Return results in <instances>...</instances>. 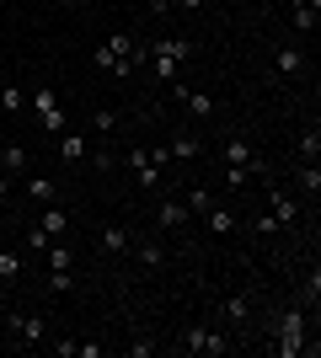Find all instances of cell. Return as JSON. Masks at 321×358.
<instances>
[{"label": "cell", "mask_w": 321, "mask_h": 358, "mask_svg": "<svg viewBox=\"0 0 321 358\" xmlns=\"http://www.w3.org/2000/svg\"><path fill=\"white\" fill-rule=\"evenodd\" d=\"M0 107L22 113V107H27V91H22V86H0Z\"/></svg>", "instance_id": "cell-28"}, {"label": "cell", "mask_w": 321, "mask_h": 358, "mask_svg": "<svg viewBox=\"0 0 321 358\" xmlns=\"http://www.w3.org/2000/svg\"><path fill=\"white\" fill-rule=\"evenodd\" d=\"M273 353L278 358H306V353H316V343H306V310H284L273 321Z\"/></svg>", "instance_id": "cell-2"}, {"label": "cell", "mask_w": 321, "mask_h": 358, "mask_svg": "<svg viewBox=\"0 0 321 358\" xmlns=\"http://www.w3.org/2000/svg\"><path fill=\"white\" fill-rule=\"evenodd\" d=\"M262 182H268V177H262ZM268 214H273L278 224H294V220H300V198H294V193H284V187H273V182H268Z\"/></svg>", "instance_id": "cell-10"}, {"label": "cell", "mask_w": 321, "mask_h": 358, "mask_svg": "<svg viewBox=\"0 0 321 358\" xmlns=\"http://www.w3.org/2000/svg\"><path fill=\"white\" fill-rule=\"evenodd\" d=\"M183 353H193V358H225L230 353L225 327H187L183 331Z\"/></svg>", "instance_id": "cell-4"}, {"label": "cell", "mask_w": 321, "mask_h": 358, "mask_svg": "<svg viewBox=\"0 0 321 358\" xmlns=\"http://www.w3.org/2000/svg\"><path fill=\"white\" fill-rule=\"evenodd\" d=\"M204 220H209V230H214V236H236V214H230V209H220V203H214V209L204 214Z\"/></svg>", "instance_id": "cell-20"}, {"label": "cell", "mask_w": 321, "mask_h": 358, "mask_svg": "<svg viewBox=\"0 0 321 358\" xmlns=\"http://www.w3.org/2000/svg\"><path fill=\"white\" fill-rule=\"evenodd\" d=\"M38 224H43V236H48V241H64V230H70V214H64V209H54V203H43Z\"/></svg>", "instance_id": "cell-17"}, {"label": "cell", "mask_w": 321, "mask_h": 358, "mask_svg": "<svg viewBox=\"0 0 321 358\" xmlns=\"http://www.w3.org/2000/svg\"><path fill=\"white\" fill-rule=\"evenodd\" d=\"M129 257H134L139 268H166V246H161V236H150V230H134V241H129Z\"/></svg>", "instance_id": "cell-5"}, {"label": "cell", "mask_w": 321, "mask_h": 358, "mask_svg": "<svg viewBox=\"0 0 321 358\" xmlns=\"http://www.w3.org/2000/svg\"><path fill=\"white\" fill-rule=\"evenodd\" d=\"M123 166L134 171V182H139V193H155L161 187V171H155V161H150V150H129L123 155Z\"/></svg>", "instance_id": "cell-9"}, {"label": "cell", "mask_w": 321, "mask_h": 358, "mask_svg": "<svg viewBox=\"0 0 321 358\" xmlns=\"http://www.w3.org/2000/svg\"><path fill=\"white\" fill-rule=\"evenodd\" d=\"M187 59H193V43H187V38H155V43H145V64H150L166 86L177 80V70H183Z\"/></svg>", "instance_id": "cell-1"}, {"label": "cell", "mask_w": 321, "mask_h": 358, "mask_svg": "<svg viewBox=\"0 0 321 358\" xmlns=\"http://www.w3.org/2000/svg\"><path fill=\"white\" fill-rule=\"evenodd\" d=\"M171 96L187 107V118L193 123H209L214 113H220V96H209V91H193V86H171Z\"/></svg>", "instance_id": "cell-6"}, {"label": "cell", "mask_w": 321, "mask_h": 358, "mask_svg": "<svg viewBox=\"0 0 321 358\" xmlns=\"http://www.w3.org/2000/svg\"><path fill=\"white\" fill-rule=\"evenodd\" d=\"M220 321H230V327H246V321H252V294H230V299H220Z\"/></svg>", "instance_id": "cell-14"}, {"label": "cell", "mask_w": 321, "mask_h": 358, "mask_svg": "<svg viewBox=\"0 0 321 358\" xmlns=\"http://www.w3.org/2000/svg\"><path fill=\"white\" fill-rule=\"evenodd\" d=\"M6 337H11V348H43L48 343V321L38 310H11L6 315Z\"/></svg>", "instance_id": "cell-3"}, {"label": "cell", "mask_w": 321, "mask_h": 358, "mask_svg": "<svg viewBox=\"0 0 321 358\" xmlns=\"http://www.w3.org/2000/svg\"><path fill=\"white\" fill-rule=\"evenodd\" d=\"M220 155H225V166H257V150H252V139H241V134H230Z\"/></svg>", "instance_id": "cell-16"}, {"label": "cell", "mask_w": 321, "mask_h": 358, "mask_svg": "<svg viewBox=\"0 0 321 358\" xmlns=\"http://www.w3.org/2000/svg\"><path fill=\"white\" fill-rule=\"evenodd\" d=\"M187 220H193V214L183 209V198H161V203H155V230H183Z\"/></svg>", "instance_id": "cell-12"}, {"label": "cell", "mask_w": 321, "mask_h": 358, "mask_svg": "<svg viewBox=\"0 0 321 358\" xmlns=\"http://www.w3.org/2000/svg\"><path fill=\"white\" fill-rule=\"evenodd\" d=\"M59 155L64 161H86V134H59Z\"/></svg>", "instance_id": "cell-24"}, {"label": "cell", "mask_w": 321, "mask_h": 358, "mask_svg": "<svg viewBox=\"0 0 321 358\" xmlns=\"http://www.w3.org/2000/svg\"><path fill=\"white\" fill-rule=\"evenodd\" d=\"M92 129H97V134H107V129H118V113H113V107H102V113L92 118Z\"/></svg>", "instance_id": "cell-29"}, {"label": "cell", "mask_w": 321, "mask_h": 358, "mask_svg": "<svg viewBox=\"0 0 321 358\" xmlns=\"http://www.w3.org/2000/svg\"><path fill=\"white\" fill-rule=\"evenodd\" d=\"M316 155H321V129L311 123L306 134H300V161H316Z\"/></svg>", "instance_id": "cell-26"}, {"label": "cell", "mask_w": 321, "mask_h": 358, "mask_svg": "<svg viewBox=\"0 0 321 358\" xmlns=\"http://www.w3.org/2000/svg\"><path fill=\"white\" fill-rule=\"evenodd\" d=\"M166 150H171V161H183V166H187V161H199V155H204L199 134H177V139H171Z\"/></svg>", "instance_id": "cell-18"}, {"label": "cell", "mask_w": 321, "mask_h": 358, "mask_svg": "<svg viewBox=\"0 0 321 358\" xmlns=\"http://www.w3.org/2000/svg\"><path fill=\"white\" fill-rule=\"evenodd\" d=\"M27 252H48V236H43V224H32V230H27Z\"/></svg>", "instance_id": "cell-31"}, {"label": "cell", "mask_w": 321, "mask_h": 358, "mask_svg": "<svg viewBox=\"0 0 321 358\" xmlns=\"http://www.w3.org/2000/svg\"><path fill=\"white\" fill-rule=\"evenodd\" d=\"M183 209H187V214H209V209H214V193H209V187H187Z\"/></svg>", "instance_id": "cell-22"}, {"label": "cell", "mask_w": 321, "mask_h": 358, "mask_svg": "<svg viewBox=\"0 0 321 358\" xmlns=\"http://www.w3.org/2000/svg\"><path fill=\"white\" fill-rule=\"evenodd\" d=\"M273 75L278 80H300V75H306V48L300 43H278L273 48Z\"/></svg>", "instance_id": "cell-8"}, {"label": "cell", "mask_w": 321, "mask_h": 358, "mask_svg": "<svg viewBox=\"0 0 321 358\" xmlns=\"http://www.w3.org/2000/svg\"><path fill=\"white\" fill-rule=\"evenodd\" d=\"M27 102H32V113L43 118V129H48V134H64V107L54 102V91H48V86H38V91L27 96Z\"/></svg>", "instance_id": "cell-7"}, {"label": "cell", "mask_w": 321, "mask_h": 358, "mask_svg": "<svg viewBox=\"0 0 321 358\" xmlns=\"http://www.w3.org/2000/svg\"><path fill=\"white\" fill-rule=\"evenodd\" d=\"M252 230H257V236H278V230H284V224H278L273 214H257V220H252Z\"/></svg>", "instance_id": "cell-30"}, {"label": "cell", "mask_w": 321, "mask_h": 358, "mask_svg": "<svg viewBox=\"0 0 321 358\" xmlns=\"http://www.w3.org/2000/svg\"><path fill=\"white\" fill-rule=\"evenodd\" d=\"M76 289V268H48V294H70Z\"/></svg>", "instance_id": "cell-23"}, {"label": "cell", "mask_w": 321, "mask_h": 358, "mask_svg": "<svg viewBox=\"0 0 321 358\" xmlns=\"http://www.w3.org/2000/svg\"><path fill=\"white\" fill-rule=\"evenodd\" d=\"M290 22H294V32H316L321 27V0H290Z\"/></svg>", "instance_id": "cell-13"}, {"label": "cell", "mask_w": 321, "mask_h": 358, "mask_svg": "<svg viewBox=\"0 0 321 358\" xmlns=\"http://www.w3.org/2000/svg\"><path fill=\"white\" fill-rule=\"evenodd\" d=\"M48 268H76V252H70V246H64V241H48Z\"/></svg>", "instance_id": "cell-25"}, {"label": "cell", "mask_w": 321, "mask_h": 358, "mask_svg": "<svg viewBox=\"0 0 321 358\" xmlns=\"http://www.w3.org/2000/svg\"><path fill=\"white\" fill-rule=\"evenodd\" d=\"M316 299H321V273L311 268V278H306V305H316Z\"/></svg>", "instance_id": "cell-32"}, {"label": "cell", "mask_w": 321, "mask_h": 358, "mask_svg": "<svg viewBox=\"0 0 321 358\" xmlns=\"http://www.w3.org/2000/svg\"><path fill=\"white\" fill-rule=\"evenodd\" d=\"M0 278H6V284L22 278V257H16V252H0Z\"/></svg>", "instance_id": "cell-27"}, {"label": "cell", "mask_w": 321, "mask_h": 358, "mask_svg": "<svg viewBox=\"0 0 321 358\" xmlns=\"http://www.w3.org/2000/svg\"><path fill=\"white\" fill-rule=\"evenodd\" d=\"M27 198H32V203H54V198H59V187H54L48 177H27Z\"/></svg>", "instance_id": "cell-21"}, {"label": "cell", "mask_w": 321, "mask_h": 358, "mask_svg": "<svg viewBox=\"0 0 321 358\" xmlns=\"http://www.w3.org/2000/svg\"><path fill=\"white\" fill-rule=\"evenodd\" d=\"M0 171H27V145H0Z\"/></svg>", "instance_id": "cell-19"}, {"label": "cell", "mask_w": 321, "mask_h": 358, "mask_svg": "<svg viewBox=\"0 0 321 358\" xmlns=\"http://www.w3.org/2000/svg\"><path fill=\"white\" fill-rule=\"evenodd\" d=\"M316 193H321V166L300 161L294 166V198H300V203H316Z\"/></svg>", "instance_id": "cell-11"}, {"label": "cell", "mask_w": 321, "mask_h": 358, "mask_svg": "<svg viewBox=\"0 0 321 358\" xmlns=\"http://www.w3.org/2000/svg\"><path fill=\"white\" fill-rule=\"evenodd\" d=\"M150 11L155 16H171V11H177V0H150Z\"/></svg>", "instance_id": "cell-33"}, {"label": "cell", "mask_w": 321, "mask_h": 358, "mask_svg": "<svg viewBox=\"0 0 321 358\" xmlns=\"http://www.w3.org/2000/svg\"><path fill=\"white\" fill-rule=\"evenodd\" d=\"M177 6H183V11H199V6H204V0H177Z\"/></svg>", "instance_id": "cell-34"}, {"label": "cell", "mask_w": 321, "mask_h": 358, "mask_svg": "<svg viewBox=\"0 0 321 358\" xmlns=\"http://www.w3.org/2000/svg\"><path fill=\"white\" fill-rule=\"evenodd\" d=\"M97 241H102L107 257H123V252H129V241H134V230H129V224H102V236H97Z\"/></svg>", "instance_id": "cell-15"}]
</instances>
